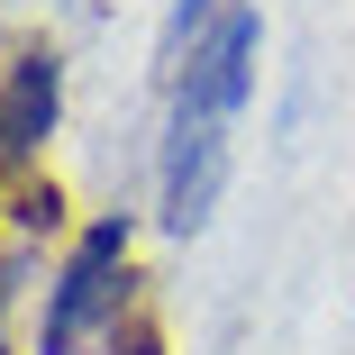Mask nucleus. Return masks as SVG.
<instances>
[{"mask_svg": "<svg viewBox=\"0 0 355 355\" xmlns=\"http://www.w3.org/2000/svg\"><path fill=\"white\" fill-rule=\"evenodd\" d=\"M137 301V219L101 209V219L64 246V264L46 273V310H37V355H92L119 337Z\"/></svg>", "mask_w": 355, "mask_h": 355, "instance_id": "1", "label": "nucleus"}, {"mask_svg": "<svg viewBox=\"0 0 355 355\" xmlns=\"http://www.w3.org/2000/svg\"><path fill=\"white\" fill-rule=\"evenodd\" d=\"M237 164V119H209L164 101V137H155V228L164 237H200L219 219V191Z\"/></svg>", "mask_w": 355, "mask_h": 355, "instance_id": "2", "label": "nucleus"}, {"mask_svg": "<svg viewBox=\"0 0 355 355\" xmlns=\"http://www.w3.org/2000/svg\"><path fill=\"white\" fill-rule=\"evenodd\" d=\"M255 73H264V10H255V0H228V10L164 64V101L209 110V119H246Z\"/></svg>", "mask_w": 355, "mask_h": 355, "instance_id": "3", "label": "nucleus"}, {"mask_svg": "<svg viewBox=\"0 0 355 355\" xmlns=\"http://www.w3.org/2000/svg\"><path fill=\"white\" fill-rule=\"evenodd\" d=\"M64 128V55L10 46L0 55V182H28Z\"/></svg>", "mask_w": 355, "mask_h": 355, "instance_id": "4", "label": "nucleus"}, {"mask_svg": "<svg viewBox=\"0 0 355 355\" xmlns=\"http://www.w3.org/2000/svg\"><path fill=\"white\" fill-rule=\"evenodd\" d=\"M219 10H228V0H173V10H164V37H155V73H164V64H173L209 19H219Z\"/></svg>", "mask_w": 355, "mask_h": 355, "instance_id": "5", "label": "nucleus"}, {"mask_svg": "<svg viewBox=\"0 0 355 355\" xmlns=\"http://www.w3.org/2000/svg\"><path fill=\"white\" fill-rule=\"evenodd\" d=\"M28 273H37V237H10L0 246V355H10V310L28 292Z\"/></svg>", "mask_w": 355, "mask_h": 355, "instance_id": "6", "label": "nucleus"}]
</instances>
